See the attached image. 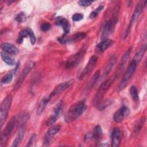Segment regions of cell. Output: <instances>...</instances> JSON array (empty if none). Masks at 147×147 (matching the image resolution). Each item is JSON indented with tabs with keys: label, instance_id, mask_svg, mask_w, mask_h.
<instances>
[{
	"label": "cell",
	"instance_id": "6da1fadb",
	"mask_svg": "<svg viewBox=\"0 0 147 147\" xmlns=\"http://www.w3.org/2000/svg\"><path fill=\"white\" fill-rule=\"evenodd\" d=\"M86 106L85 100L78 101L72 105L68 110L64 117L66 123H71L79 118L86 110Z\"/></svg>",
	"mask_w": 147,
	"mask_h": 147
},
{
	"label": "cell",
	"instance_id": "7a4b0ae2",
	"mask_svg": "<svg viewBox=\"0 0 147 147\" xmlns=\"http://www.w3.org/2000/svg\"><path fill=\"white\" fill-rule=\"evenodd\" d=\"M115 76L114 78H112L110 79H108L104 81L100 87L98 88V90L94 97L93 100V104L96 107H99L100 103L102 102L103 98L104 97L105 94L108 91L110 86L112 85L113 81L115 79Z\"/></svg>",
	"mask_w": 147,
	"mask_h": 147
},
{
	"label": "cell",
	"instance_id": "3957f363",
	"mask_svg": "<svg viewBox=\"0 0 147 147\" xmlns=\"http://www.w3.org/2000/svg\"><path fill=\"white\" fill-rule=\"evenodd\" d=\"M137 62L134 59H133L131 61L125 73L123 75V77L121 79V82L119 83V84L118 85V86L117 87V91H120L126 87V86L127 84L128 80L132 76V75H133V74L136 70V68L137 67Z\"/></svg>",
	"mask_w": 147,
	"mask_h": 147
},
{
	"label": "cell",
	"instance_id": "277c9868",
	"mask_svg": "<svg viewBox=\"0 0 147 147\" xmlns=\"http://www.w3.org/2000/svg\"><path fill=\"white\" fill-rule=\"evenodd\" d=\"M12 102V96L11 95H7L1 102L0 106V124L1 127H2L11 107Z\"/></svg>",
	"mask_w": 147,
	"mask_h": 147
},
{
	"label": "cell",
	"instance_id": "5b68a950",
	"mask_svg": "<svg viewBox=\"0 0 147 147\" xmlns=\"http://www.w3.org/2000/svg\"><path fill=\"white\" fill-rule=\"evenodd\" d=\"M16 125V118L13 117L10 118L8 123H7L5 128L3 130L1 134V140H0V146H3L7 142L9 137H10L14 126Z\"/></svg>",
	"mask_w": 147,
	"mask_h": 147
},
{
	"label": "cell",
	"instance_id": "8992f818",
	"mask_svg": "<svg viewBox=\"0 0 147 147\" xmlns=\"http://www.w3.org/2000/svg\"><path fill=\"white\" fill-rule=\"evenodd\" d=\"M85 53L86 48H83L76 53L70 56L65 63V68L67 69H70L76 67L81 61L85 55Z\"/></svg>",
	"mask_w": 147,
	"mask_h": 147
},
{
	"label": "cell",
	"instance_id": "52a82bcc",
	"mask_svg": "<svg viewBox=\"0 0 147 147\" xmlns=\"http://www.w3.org/2000/svg\"><path fill=\"white\" fill-rule=\"evenodd\" d=\"M34 65V62L30 61L24 68V69H22V72L20 74V76L18 77V78L17 79V82H16L15 84L13 86V91H17L20 87V86L22 85V83L24 82V81L27 75L29 74V73L30 72L31 69L33 68Z\"/></svg>",
	"mask_w": 147,
	"mask_h": 147
},
{
	"label": "cell",
	"instance_id": "ba28073f",
	"mask_svg": "<svg viewBox=\"0 0 147 147\" xmlns=\"http://www.w3.org/2000/svg\"><path fill=\"white\" fill-rule=\"evenodd\" d=\"M63 108V100H60L55 106L53 113L49 117L48 121L47 122V126H52L54 123L56 122L58 118L61 115Z\"/></svg>",
	"mask_w": 147,
	"mask_h": 147
},
{
	"label": "cell",
	"instance_id": "9c48e42d",
	"mask_svg": "<svg viewBox=\"0 0 147 147\" xmlns=\"http://www.w3.org/2000/svg\"><path fill=\"white\" fill-rule=\"evenodd\" d=\"M98 61V57L96 55H94L90 57L88 62L86 64L84 69L80 74L79 79L80 80L83 79L87 75H89L95 67Z\"/></svg>",
	"mask_w": 147,
	"mask_h": 147
},
{
	"label": "cell",
	"instance_id": "30bf717a",
	"mask_svg": "<svg viewBox=\"0 0 147 147\" xmlns=\"http://www.w3.org/2000/svg\"><path fill=\"white\" fill-rule=\"evenodd\" d=\"M60 128L61 127L59 125H54L51 126L47 130L43 138V145L44 146L49 145L53 137L60 131Z\"/></svg>",
	"mask_w": 147,
	"mask_h": 147
},
{
	"label": "cell",
	"instance_id": "8fae6325",
	"mask_svg": "<svg viewBox=\"0 0 147 147\" xmlns=\"http://www.w3.org/2000/svg\"><path fill=\"white\" fill-rule=\"evenodd\" d=\"M117 21V18H112L111 20L106 22L103 26L102 35H101L102 40L107 39L108 36L110 34L111 32L113 30V29L114 28V26L115 25Z\"/></svg>",
	"mask_w": 147,
	"mask_h": 147
},
{
	"label": "cell",
	"instance_id": "7c38bea8",
	"mask_svg": "<svg viewBox=\"0 0 147 147\" xmlns=\"http://www.w3.org/2000/svg\"><path fill=\"white\" fill-rule=\"evenodd\" d=\"M72 83H73L72 80H68V81L63 82V83L58 84L50 94V95L48 97L49 100L53 96H55L59 95V94L61 93L63 91L68 89L69 87H70L71 86Z\"/></svg>",
	"mask_w": 147,
	"mask_h": 147
},
{
	"label": "cell",
	"instance_id": "4fadbf2b",
	"mask_svg": "<svg viewBox=\"0 0 147 147\" xmlns=\"http://www.w3.org/2000/svg\"><path fill=\"white\" fill-rule=\"evenodd\" d=\"M129 113V109L126 106H123L114 113L113 116L114 120L117 123H120Z\"/></svg>",
	"mask_w": 147,
	"mask_h": 147
},
{
	"label": "cell",
	"instance_id": "5bb4252c",
	"mask_svg": "<svg viewBox=\"0 0 147 147\" xmlns=\"http://www.w3.org/2000/svg\"><path fill=\"white\" fill-rule=\"evenodd\" d=\"M55 24L58 26H61L64 30L63 35L67 36L70 32V24L68 20L61 16L57 17L55 18Z\"/></svg>",
	"mask_w": 147,
	"mask_h": 147
},
{
	"label": "cell",
	"instance_id": "9a60e30c",
	"mask_svg": "<svg viewBox=\"0 0 147 147\" xmlns=\"http://www.w3.org/2000/svg\"><path fill=\"white\" fill-rule=\"evenodd\" d=\"M121 141V132L118 127L113 129L111 133V146L118 147Z\"/></svg>",
	"mask_w": 147,
	"mask_h": 147
},
{
	"label": "cell",
	"instance_id": "2e32d148",
	"mask_svg": "<svg viewBox=\"0 0 147 147\" xmlns=\"http://www.w3.org/2000/svg\"><path fill=\"white\" fill-rule=\"evenodd\" d=\"M117 57L115 55H113L110 57L104 69L103 73L102 74V79L106 78L110 74V73L112 71L114 65L117 62Z\"/></svg>",
	"mask_w": 147,
	"mask_h": 147
},
{
	"label": "cell",
	"instance_id": "e0dca14e",
	"mask_svg": "<svg viewBox=\"0 0 147 147\" xmlns=\"http://www.w3.org/2000/svg\"><path fill=\"white\" fill-rule=\"evenodd\" d=\"M16 118V125L18 128L26 126L27 121L29 119V115L25 112H22L15 116Z\"/></svg>",
	"mask_w": 147,
	"mask_h": 147
},
{
	"label": "cell",
	"instance_id": "ac0fdd59",
	"mask_svg": "<svg viewBox=\"0 0 147 147\" xmlns=\"http://www.w3.org/2000/svg\"><path fill=\"white\" fill-rule=\"evenodd\" d=\"M1 48L4 52L9 55H16L19 52L18 48L10 43L3 42L1 44Z\"/></svg>",
	"mask_w": 147,
	"mask_h": 147
},
{
	"label": "cell",
	"instance_id": "d6986e66",
	"mask_svg": "<svg viewBox=\"0 0 147 147\" xmlns=\"http://www.w3.org/2000/svg\"><path fill=\"white\" fill-rule=\"evenodd\" d=\"M26 126H21V127L18 128V131L17 134L14 140L13 141V142L11 145V146L16 147V146H18L20 144V143L21 142V141L24 139V136H25V130H26Z\"/></svg>",
	"mask_w": 147,
	"mask_h": 147
},
{
	"label": "cell",
	"instance_id": "ffe728a7",
	"mask_svg": "<svg viewBox=\"0 0 147 147\" xmlns=\"http://www.w3.org/2000/svg\"><path fill=\"white\" fill-rule=\"evenodd\" d=\"M92 139L96 144L100 142L103 136V131L101 127L99 125H96L94 127L92 132Z\"/></svg>",
	"mask_w": 147,
	"mask_h": 147
},
{
	"label": "cell",
	"instance_id": "44dd1931",
	"mask_svg": "<svg viewBox=\"0 0 147 147\" xmlns=\"http://www.w3.org/2000/svg\"><path fill=\"white\" fill-rule=\"evenodd\" d=\"M131 48H128L123 53V55H122L121 60H120V63H119V67L118 69V74H120L123 69L125 64H126L127 60L130 56V53H131Z\"/></svg>",
	"mask_w": 147,
	"mask_h": 147
},
{
	"label": "cell",
	"instance_id": "7402d4cb",
	"mask_svg": "<svg viewBox=\"0 0 147 147\" xmlns=\"http://www.w3.org/2000/svg\"><path fill=\"white\" fill-rule=\"evenodd\" d=\"M145 3H146V1L145 2L144 4H143L142 2V3H139L137 5V6L135 8V10L133 13V15L131 16V21L130 22V23L133 24V22H134L138 20L140 16L141 15V14L143 10V9H144V6L145 5Z\"/></svg>",
	"mask_w": 147,
	"mask_h": 147
},
{
	"label": "cell",
	"instance_id": "603a6c76",
	"mask_svg": "<svg viewBox=\"0 0 147 147\" xmlns=\"http://www.w3.org/2000/svg\"><path fill=\"white\" fill-rule=\"evenodd\" d=\"M113 42V41L112 40H110L108 38L102 40V41L97 45V49L99 52H103L112 45Z\"/></svg>",
	"mask_w": 147,
	"mask_h": 147
},
{
	"label": "cell",
	"instance_id": "cb8c5ba5",
	"mask_svg": "<svg viewBox=\"0 0 147 147\" xmlns=\"http://www.w3.org/2000/svg\"><path fill=\"white\" fill-rule=\"evenodd\" d=\"M146 48H147V45L145 44L143 45H142L139 49L136 52V54H135V56L134 58L133 59L137 63V62H140L142 58L144 56V55L145 54L146 51Z\"/></svg>",
	"mask_w": 147,
	"mask_h": 147
},
{
	"label": "cell",
	"instance_id": "d4e9b609",
	"mask_svg": "<svg viewBox=\"0 0 147 147\" xmlns=\"http://www.w3.org/2000/svg\"><path fill=\"white\" fill-rule=\"evenodd\" d=\"M49 101V99L48 97V98L44 97L41 100V101L40 102V103L38 104V107L37 109V112L36 113H37V114L38 115H40L42 113L44 110L45 109V107H46V106L48 104Z\"/></svg>",
	"mask_w": 147,
	"mask_h": 147
},
{
	"label": "cell",
	"instance_id": "484cf974",
	"mask_svg": "<svg viewBox=\"0 0 147 147\" xmlns=\"http://www.w3.org/2000/svg\"><path fill=\"white\" fill-rule=\"evenodd\" d=\"M9 54L6 53L5 52H1V56L2 59V60L6 63L9 65H15V61L14 59L9 55Z\"/></svg>",
	"mask_w": 147,
	"mask_h": 147
},
{
	"label": "cell",
	"instance_id": "4316f807",
	"mask_svg": "<svg viewBox=\"0 0 147 147\" xmlns=\"http://www.w3.org/2000/svg\"><path fill=\"white\" fill-rule=\"evenodd\" d=\"M87 34L84 32H78L77 33H75L72 36H71L69 39H68L67 42H76L80 41L84 38H86Z\"/></svg>",
	"mask_w": 147,
	"mask_h": 147
},
{
	"label": "cell",
	"instance_id": "83f0119b",
	"mask_svg": "<svg viewBox=\"0 0 147 147\" xmlns=\"http://www.w3.org/2000/svg\"><path fill=\"white\" fill-rule=\"evenodd\" d=\"M145 120H146V118L145 117H142L138 121V122L134 126V134L137 135L139 134V133L141 130L142 126H144L145 122Z\"/></svg>",
	"mask_w": 147,
	"mask_h": 147
},
{
	"label": "cell",
	"instance_id": "f1b7e54d",
	"mask_svg": "<svg viewBox=\"0 0 147 147\" xmlns=\"http://www.w3.org/2000/svg\"><path fill=\"white\" fill-rule=\"evenodd\" d=\"M99 76H100V71L99 70L96 71L94 73L93 76L91 77L90 80H89V82H88V85H87V89L90 90L94 87V86L96 83Z\"/></svg>",
	"mask_w": 147,
	"mask_h": 147
},
{
	"label": "cell",
	"instance_id": "f546056e",
	"mask_svg": "<svg viewBox=\"0 0 147 147\" xmlns=\"http://www.w3.org/2000/svg\"><path fill=\"white\" fill-rule=\"evenodd\" d=\"M130 95L131 96L132 99L134 102H137L138 100V91L135 86H133L130 87Z\"/></svg>",
	"mask_w": 147,
	"mask_h": 147
},
{
	"label": "cell",
	"instance_id": "4dcf8cb0",
	"mask_svg": "<svg viewBox=\"0 0 147 147\" xmlns=\"http://www.w3.org/2000/svg\"><path fill=\"white\" fill-rule=\"evenodd\" d=\"M28 35V28L23 29L20 31L19 36L18 37V38L17 40V42L18 44H21L24 38H25Z\"/></svg>",
	"mask_w": 147,
	"mask_h": 147
},
{
	"label": "cell",
	"instance_id": "1f68e13d",
	"mask_svg": "<svg viewBox=\"0 0 147 147\" xmlns=\"http://www.w3.org/2000/svg\"><path fill=\"white\" fill-rule=\"evenodd\" d=\"M13 75L12 73H8L1 79V83L3 84H7L11 82Z\"/></svg>",
	"mask_w": 147,
	"mask_h": 147
},
{
	"label": "cell",
	"instance_id": "d6a6232c",
	"mask_svg": "<svg viewBox=\"0 0 147 147\" xmlns=\"http://www.w3.org/2000/svg\"><path fill=\"white\" fill-rule=\"evenodd\" d=\"M103 6L102 5L98 6L95 10H94L91 13V14H90V18L91 19L95 18L96 16H98L99 13L103 10Z\"/></svg>",
	"mask_w": 147,
	"mask_h": 147
},
{
	"label": "cell",
	"instance_id": "836d02e7",
	"mask_svg": "<svg viewBox=\"0 0 147 147\" xmlns=\"http://www.w3.org/2000/svg\"><path fill=\"white\" fill-rule=\"evenodd\" d=\"M15 20L18 22H23L26 20V16L24 13L21 12L17 15V16L15 18Z\"/></svg>",
	"mask_w": 147,
	"mask_h": 147
},
{
	"label": "cell",
	"instance_id": "e575fe53",
	"mask_svg": "<svg viewBox=\"0 0 147 147\" xmlns=\"http://www.w3.org/2000/svg\"><path fill=\"white\" fill-rule=\"evenodd\" d=\"M28 36H29V38H30V42L32 44H34V43L36 42V36L34 35V33L33 32V31L29 29V28H28Z\"/></svg>",
	"mask_w": 147,
	"mask_h": 147
},
{
	"label": "cell",
	"instance_id": "d590c367",
	"mask_svg": "<svg viewBox=\"0 0 147 147\" xmlns=\"http://www.w3.org/2000/svg\"><path fill=\"white\" fill-rule=\"evenodd\" d=\"M111 102H112V101L111 100H106L104 102H102L100 103V105H99V106L98 107V108L100 110H104L106 107H107V106L110 105L111 104Z\"/></svg>",
	"mask_w": 147,
	"mask_h": 147
},
{
	"label": "cell",
	"instance_id": "8d00e7d4",
	"mask_svg": "<svg viewBox=\"0 0 147 147\" xmlns=\"http://www.w3.org/2000/svg\"><path fill=\"white\" fill-rule=\"evenodd\" d=\"M84 18L83 14L82 13H75L72 16V19L74 21H79L82 20H83Z\"/></svg>",
	"mask_w": 147,
	"mask_h": 147
},
{
	"label": "cell",
	"instance_id": "74e56055",
	"mask_svg": "<svg viewBox=\"0 0 147 147\" xmlns=\"http://www.w3.org/2000/svg\"><path fill=\"white\" fill-rule=\"evenodd\" d=\"M50 28H51V25L49 22H47L42 23L41 25V29L43 32H47L49 30Z\"/></svg>",
	"mask_w": 147,
	"mask_h": 147
},
{
	"label": "cell",
	"instance_id": "f35d334b",
	"mask_svg": "<svg viewBox=\"0 0 147 147\" xmlns=\"http://www.w3.org/2000/svg\"><path fill=\"white\" fill-rule=\"evenodd\" d=\"M92 3V1H87V0H81L78 1V3L79 5L82 6H88Z\"/></svg>",
	"mask_w": 147,
	"mask_h": 147
},
{
	"label": "cell",
	"instance_id": "ab89813d",
	"mask_svg": "<svg viewBox=\"0 0 147 147\" xmlns=\"http://www.w3.org/2000/svg\"><path fill=\"white\" fill-rule=\"evenodd\" d=\"M36 134H33L32 135V136L30 137V139H29V141L28 142V143H27V144H26V146H31L32 145V144H33V142L34 141V140H36Z\"/></svg>",
	"mask_w": 147,
	"mask_h": 147
},
{
	"label": "cell",
	"instance_id": "60d3db41",
	"mask_svg": "<svg viewBox=\"0 0 147 147\" xmlns=\"http://www.w3.org/2000/svg\"><path fill=\"white\" fill-rule=\"evenodd\" d=\"M92 138V133L88 132L86 133V134L84 136V141L86 143L88 142L90 140H91Z\"/></svg>",
	"mask_w": 147,
	"mask_h": 147
},
{
	"label": "cell",
	"instance_id": "b9f144b4",
	"mask_svg": "<svg viewBox=\"0 0 147 147\" xmlns=\"http://www.w3.org/2000/svg\"><path fill=\"white\" fill-rule=\"evenodd\" d=\"M67 38L66 37V36H64V35H62L61 36L59 37L58 38V41L62 44H65L66 42H67Z\"/></svg>",
	"mask_w": 147,
	"mask_h": 147
}]
</instances>
